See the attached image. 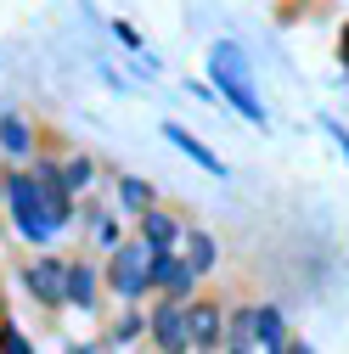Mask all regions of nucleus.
Instances as JSON below:
<instances>
[{"label":"nucleus","mask_w":349,"mask_h":354,"mask_svg":"<svg viewBox=\"0 0 349 354\" xmlns=\"http://www.w3.org/2000/svg\"><path fill=\"white\" fill-rule=\"evenodd\" d=\"M107 281H113V292H118V298H141V292L152 287V248H147L141 236L129 242V248H118V253H113Z\"/></svg>","instance_id":"nucleus-2"},{"label":"nucleus","mask_w":349,"mask_h":354,"mask_svg":"<svg viewBox=\"0 0 349 354\" xmlns=\"http://www.w3.org/2000/svg\"><path fill=\"white\" fill-rule=\"evenodd\" d=\"M141 242H147L152 253H169L174 242H181V219H174L169 208H147V214H141Z\"/></svg>","instance_id":"nucleus-9"},{"label":"nucleus","mask_w":349,"mask_h":354,"mask_svg":"<svg viewBox=\"0 0 349 354\" xmlns=\"http://www.w3.org/2000/svg\"><path fill=\"white\" fill-rule=\"evenodd\" d=\"M152 281H158L174 304H181V298L192 292V264H186V259H174V253H152Z\"/></svg>","instance_id":"nucleus-8"},{"label":"nucleus","mask_w":349,"mask_h":354,"mask_svg":"<svg viewBox=\"0 0 349 354\" xmlns=\"http://www.w3.org/2000/svg\"><path fill=\"white\" fill-rule=\"evenodd\" d=\"M214 236H203V231H186V264H192V276H203V270H214Z\"/></svg>","instance_id":"nucleus-13"},{"label":"nucleus","mask_w":349,"mask_h":354,"mask_svg":"<svg viewBox=\"0 0 349 354\" xmlns=\"http://www.w3.org/2000/svg\"><path fill=\"white\" fill-rule=\"evenodd\" d=\"M118 197H124L129 208H147V203H152V186L136 180V174H124V180H118Z\"/></svg>","instance_id":"nucleus-15"},{"label":"nucleus","mask_w":349,"mask_h":354,"mask_svg":"<svg viewBox=\"0 0 349 354\" xmlns=\"http://www.w3.org/2000/svg\"><path fill=\"white\" fill-rule=\"evenodd\" d=\"M226 354H253V348H248V343H231V348H226Z\"/></svg>","instance_id":"nucleus-18"},{"label":"nucleus","mask_w":349,"mask_h":354,"mask_svg":"<svg viewBox=\"0 0 349 354\" xmlns=\"http://www.w3.org/2000/svg\"><path fill=\"white\" fill-rule=\"evenodd\" d=\"M287 354H316V348L310 343H287Z\"/></svg>","instance_id":"nucleus-17"},{"label":"nucleus","mask_w":349,"mask_h":354,"mask_svg":"<svg viewBox=\"0 0 349 354\" xmlns=\"http://www.w3.org/2000/svg\"><path fill=\"white\" fill-rule=\"evenodd\" d=\"M343 57H349V28H343Z\"/></svg>","instance_id":"nucleus-19"},{"label":"nucleus","mask_w":349,"mask_h":354,"mask_svg":"<svg viewBox=\"0 0 349 354\" xmlns=\"http://www.w3.org/2000/svg\"><path fill=\"white\" fill-rule=\"evenodd\" d=\"M34 192H39V214H46V225L57 231L68 219V186H62V169L57 163H39L34 169Z\"/></svg>","instance_id":"nucleus-4"},{"label":"nucleus","mask_w":349,"mask_h":354,"mask_svg":"<svg viewBox=\"0 0 349 354\" xmlns=\"http://www.w3.org/2000/svg\"><path fill=\"white\" fill-rule=\"evenodd\" d=\"M34 147V136H28V124L17 118V113H6V118H0V152H12V158H23Z\"/></svg>","instance_id":"nucleus-12"},{"label":"nucleus","mask_w":349,"mask_h":354,"mask_svg":"<svg viewBox=\"0 0 349 354\" xmlns=\"http://www.w3.org/2000/svg\"><path fill=\"white\" fill-rule=\"evenodd\" d=\"M28 292L39 304H68V264L62 259H34L28 264Z\"/></svg>","instance_id":"nucleus-5"},{"label":"nucleus","mask_w":349,"mask_h":354,"mask_svg":"<svg viewBox=\"0 0 349 354\" xmlns=\"http://www.w3.org/2000/svg\"><path fill=\"white\" fill-rule=\"evenodd\" d=\"M91 180H96V163H91V158H73V163H62V186H68V197H73V192H84Z\"/></svg>","instance_id":"nucleus-14"},{"label":"nucleus","mask_w":349,"mask_h":354,"mask_svg":"<svg viewBox=\"0 0 349 354\" xmlns=\"http://www.w3.org/2000/svg\"><path fill=\"white\" fill-rule=\"evenodd\" d=\"M152 337H158V348L163 354H186L192 348V337H186V309L181 304H158V315H152Z\"/></svg>","instance_id":"nucleus-6"},{"label":"nucleus","mask_w":349,"mask_h":354,"mask_svg":"<svg viewBox=\"0 0 349 354\" xmlns=\"http://www.w3.org/2000/svg\"><path fill=\"white\" fill-rule=\"evenodd\" d=\"M6 203H12V219H17V231L28 242H46L51 225H46V214H39V192H34V174H6Z\"/></svg>","instance_id":"nucleus-3"},{"label":"nucleus","mask_w":349,"mask_h":354,"mask_svg":"<svg viewBox=\"0 0 349 354\" xmlns=\"http://www.w3.org/2000/svg\"><path fill=\"white\" fill-rule=\"evenodd\" d=\"M163 141H169V147H181V152H186L197 169H208V174H226V163L214 158V152H208V147L192 136V129H181V124H163Z\"/></svg>","instance_id":"nucleus-10"},{"label":"nucleus","mask_w":349,"mask_h":354,"mask_svg":"<svg viewBox=\"0 0 349 354\" xmlns=\"http://www.w3.org/2000/svg\"><path fill=\"white\" fill-rule=\"evenodd\" d=\"M208 73H214V91H220L242 118L265 124V102H259V91H253V73H248V57H242L237 39H220V46L208 51Z\"/></svg>","instance_id":"nucleus-1"},{"label":"nucleus","mask_w":349,"mask_h":354,"mask_svg":"<svg viewBox=\"0 0 349 354\" xmlns=\"http://www.w3.org/2000/svg\"><path fill=\"white\" fill-rule=\"evenodd\" d=\"M186 337H192V348H220V304L214 298L186 304Z\"/></svg>","instance_id":"nucleus-7"},{"label":"nucleus","mask_w":349,"mask_h":354,"mask_svg":"<svg viewBox=\"0 0 349 354\" xmlns=\"http://www.w3.org/2000/svg\"><path fill=\"white\" fill-rule=\"evenodd\" d=\"M327 136H332V141H338V152H343V158H349V129H343V124H332V118H327Z\"/></svg>","instance_id":"nucleus-16"},{"label":"nucleus","mask_w":349,"mask_h":354,"mask_svg":"<svg viewBox=\"0 0 349 354\" xmlns=\"http://www.w3.org/2000/svg\"><path fill=\"white\" fill-rule=\"evenodd\" d=\"M68 304L73 309H91L96 304V270H91V264H68Z\"/></svg>","instance_id":"nucleus-11"}]
</instances>
